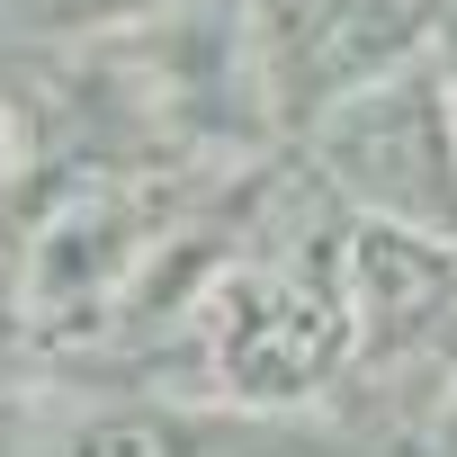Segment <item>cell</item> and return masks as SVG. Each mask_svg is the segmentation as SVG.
Instances as JSON below:
<instances>
[{
    "label": "cell",
    "mask_w": 457,
    "mask_h": 457,
    "mask_svg": "<svg viewBox=\"0 0 457 457\" xmlns=\"http://www.w3.org/2000/svg\"><path fill=\"white\" fill-rule=\"evenodd\" d=\"M439 63H448V72H457V19H448V37H439Z\"/></svg>",
    "instance_id": "obj_5"
},
{
    "label": "cell",
    "mask_w": 457,
    "mask_h": 457,
    "mask_svg": "<svg viewBox=\"0 0 457 457\" xmlns=\"http://www.w3.org/2000/svg\"><path fill=\"white\" fill-rule=\"evenodd\" d=\"M305 144L323 179L368 215L457 243V72L439 63V46L341 99L323 126H305Z\"/></svg>",
    "instance_id": "obj_1"
},
{
    "label": "cell",
    "mask_w": 457,
    "mask_h": 457,
    "mask_svg": "<svg viewBox=\"0 0 457 457\" xmlns=\"http://www.w3.org/2000/svg\"><path fill=\"white\" fill-rule=\"evenodd\" d=\"M350 314L305 296V278H243L224 314V377L234 395H314L350 359Z\"/></svg>",
    "instance_id": "obj_3"
},
{
    "label": "cell",
    "mask_w": 457,
    "mask_h": 457,
    "mask_svg": "<svg viewBox=\"0 0 457 457\" xmlns=\"http://www.w3.org/2000/svg\"><path fill=\"white\" fill-rule=\"evenodd\" d=\"M252 19V81L305 135L368 81L430 54L457 19V0H243Z\"/></svg>",
    "instance_id": "obj_2"
},
{
    "label": "cell",
    "mask_w": 457,
    "mask_h": 457,
    "mask_svg": "<svg viewBox=\"0 0 457 457\" xmlns=\"http://www.w3.org/2000/svg\"><path fill=\"white\" fill-rule=\"evenodd\" d=\"M162 10H179V0H0V37H99Z\"/></svg>",
    "instance_id": "obj_4"
}]
</instances>
